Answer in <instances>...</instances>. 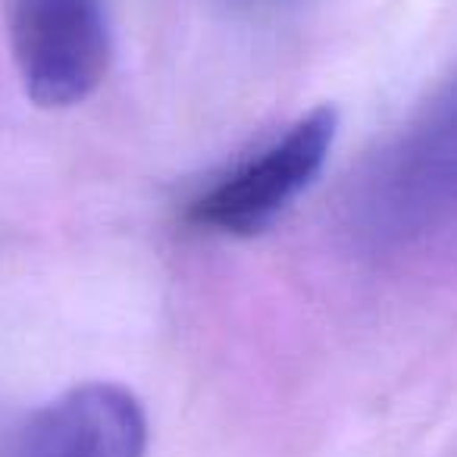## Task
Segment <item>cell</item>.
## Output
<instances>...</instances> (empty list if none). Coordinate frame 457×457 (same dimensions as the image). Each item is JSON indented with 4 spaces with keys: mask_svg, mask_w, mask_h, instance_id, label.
Masks as SVG:
<instances>
[{
    "mask_svg": "<svg viewBox=\"0 0 457 457\" xmlns=\"http://www.w3.org/2000/svg\"><path fill=\"white\" fill-rule=\"evenodd\" d=\"M10 41L26 95L38 107H72L110 70L104 0H13Z\"/></svg>",
    "mask_w": 457,
    "mask_h": 457,
    "instance_id": "cell-1",
    "label": "cell"
},
{
    "mask_svg": "<svg viewBox=\"0 0 457 457\" xmlns=\"http://www.w3.org/2000/svg\"><path fill=\"white\" fill-rule=\"evenodd\" d=\"M338 132V113L317 107L279 141L210 185L188 207V220L222 236L251 238L270 226L320 176Z\"/></svg>",
    "mask_w": 457,
    "mask_h": 457,
    "instance_id": "cell-2",
    "label": "cell"
},
{
    "mask_svg": "<svg viewBox=\"0 0 457 457\" xmlns=\"http://www.w3.org/2000/svg\"><path fill=\"white\" fill-rule=\"evenodd\" d=\"M145 407L116 382H85L32 413L13 457H145Z\"/></svg>",
    "mask_w": 457,
    "mask_h": 457,
    "instance_id": "cell-3",
    "label": "cell"
}]
</instances>
